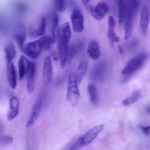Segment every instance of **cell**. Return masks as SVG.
Segmentation results:
<instances>
[{
	"label": "cell",
	"instance_id": "5",
	"mask_svg": "<svg viewBox=\"0 0 150 150\" xmlns=\"http://www.w3.org/2000/svg\"><path fill=\"white\" fill-rule=\"evenodd\" d=\"M81 3L89 10L91 16L97 21H100L103 19L109 10V6L108 3L103 1L98 2L95 6L90 4V1L89 0L82 1Z\"/></svg>",
	"mask_w": 150,
	"mask_h": 150
},
{
	"label": "cell",
	"instance_id": "30",
	"mask_svg": "<svg viewBox=\"0 0 150 150\" xmlns=\"http://www.w3.org/2000/svg\"><path fill=\"white\" fill-rule=\"evenodd\" d=\"M139 128H140V130H142V133H143L145 136H150V125H140L139 126Z\"/></svg>",
	"mask_w": 150,
	"mask_h": 150
},
{
	"label": "cell",
	"instance_id": "18",
	"mask_svg": "<svg viewBox=\"0 0 150 150\" xmlns=\"http://www.w3.org/2000/svg\"><path fill=\"white\" fill-rule=\"evenodd\" d=\"M6 75H7V83L10 89H15L17 86V73L16 67L13 62H7L6 66Z\"/></svg>",
	"mask_w": 150,
	"mask_h": 150
},
{
	"label": "cell",
	"instance_id": "22",
	"mask_svg": "<svg viewBox=\"0 0 150 150\" xmlns=\"http://www.w3.org/2000/svg\"><path fill=\"white\" fill-rule=\"evenodd\" d=\"M87 54L93 60H98L101 56L100 48L98 41L92 40L89 43L87 48Z\"/></svg>",
	"mask_w": 150,
	"mask_h": 150
},
{
	"label": "cell",
	"instance_id": "24",
	"mask_svg": "<svg viewBox=\"0 0 150 150\" xmlns=\"http://www.w3.org/2000/svg\"><path fill=\"white\" fill-rule=\"evenodd\" d=\"M4 55L7 62H13L16 55V49L14 43L13 42H10L6 45L4 48Z\"/></svg>",
	"mask_w": 150,
	"mask_h": 150
},
{
	"label": "cell",
	"instance_id": "23",
	"mask_svg": "<svg viewBox=\"0 0 150 150\" xmlns=\"http://www.w3.org/2000/svg\"><path fill=\"white\" fill-rule=\"evenodd\" d=\"M88 95H89L90 102L93 105H98L100 101L99 94H98V89L96 87V85L93 83H91L87 86Z\"/></svg>",
	"mask_w": 150,
	"mask_h": 150
},
{
	"label": "cell",
	"instance_id": "4",
	"mask_svg": "<svg viewBox=\"0 0 150 150\" xmlns=\"http://www.w3.org/2000/svg\"><path fill=\"white\" fill-rule=\"evenodd\" d=\"M79 81L75 73H70L68 77L67 89V100L73 106H76L80 100V91L79 88Z\"/></svg>",
	"mask_w": 150,
	"mask_h": 150
},
{
	"label": "cell",
	"instance_id": "16",
	"mask_svg": "<svg viewBox=\"0 0 150 150\" xmlns=\"http://www.w3.org/2000/svg\"><path fill=\"white\" fill-rule=\"evenodd\" d=\"M42 76L45 83L50 84L53 79V64L50 56H46L44 59L42 67Z\"/></svg>",
	"mask_w": 150,
	"mask_h": 150
},
{
	"label": "cell",
	"instance_id": "32",
	"mask_svg": "<svg viewBox=\"0 0 150 150\" xmlns=\"http://www.w3.org/2000/svg\"><path fill=\"white\" fill-rule=\"evenodd\" d=\"M145 111H146V112L147 113V114H150V105H147V106L145 108Z\"/></svg>",
	"mask_w": 150,
	"mask_h": 150
},
{
	"label": "cell",
	"instance_id": "13",
	"mask_svg": "<svg viewBox=\"0 0 150 150\" xmlns=\"http://www.w3.org/2000/svg\"><path fill=\"white\" fill-rule=\"evenodd\" d=\"M50 34L49 36L51 37V40L53 44L55 43L57 39V35H58L59 29V16L57 11H53L50 15Z\"/></svg>",
	"mask_w": 150,
	"mask_h": 150
},
{
	"label": "cell",
	"instance_id": "9",
	"mask_svg": "<svg viewBox=\"0 0 150 150\" xmlns=\"http://www.w3.org/2000/svg\"><path fill=\"white\" fill-rule=\"evenodd\" d=\"M136 12L130 6L129 3L127 4V13H126L125 18L124 21L125 25V38L128 40L132 35L133 32V18Z\"/></svg>",
	"mask_w": 150,
	"mask_h": 150
},
{
	"label": "cell",
	"instance_id": "27",
	"mask_svg": "<svg viewBox=\"0 0 150 150\" xmlns=\"http://www.w3.org/2000/svg\"><path fill=\"white\" fill-rule=\"evenodd\" d=\"M82 147H83V145L82 143L81 138V136H79L70 144V145L67 146V150H79Z\"/></svg>",
	"mask_w": 150,
	"mask_h": 150
},
{
	"label": "cell",
	"instance_id": "25",
	"mask_svg": "<svg viewBox=\"0 0 150 150\" xmlns=\"http://www.w3.org/2000/svg\"><path fill=\"white\" fill-rule=\"evenodd\" d=\"M141 96H142V92L140 90H136L133 92L130 96L127 97L125 98L122 102L124 106H130V105H133V104L136 103L139 99H140Z\"/></svg>",
	"mask_w": 150,
	"mask_h": 150
},
{
	"label": "cell",
	"instance_id": "29",
	"mask_svg": "<svg viewBox=\"0 0 150 150\" xmlns=\"http://www.w3.org/2000/svg\"><path fill=\"white\" fill-rule=\"evenodd\" d=\"M56 11L57 12H63L66 9V1H56L54 2Z\"/></svg>",
	"mask_w": 150,
	"mask_h": 150
},
{
	"label": "cell",
	"instance_id": "12",
	"mask_svg": "<svg viewBox=\"0 0 150 150\" xmlns=\"http://www.w3.org/2000/svg\"><path fill=\"white\" fill-rule=\"evenodd\" d=\"M20 111V103L17 97L12 96L9 100L8 111L7 114V121L11 122L18 116Z\"/></svg>",
	"mask_w": 150,
	"mask_h": 150
},
{
	"label": "cell",
	"instance_id": "2",
	"mask_svg": "<svg viewBox=\"0 0 150 150\" xmlns=\"http://www.w3.org/2000/svg\"><path fill=\"white\" fill-rule=\"evenodd\" d=\"M53 42L51 40V37L49 35H48V36L45 35L40 39L37 40L32 41V42L25 44L23 49H22V51L28 57L35 59L40 57L41 53L44 50L50 48Z\"/></svg>",
	"mask_w": 150,
	"mask_h": 150
},
{
	"label": "cell",
	"instance_id": "26",
	"mask_svg": "<svg viewBox=\"0 0 150 150\" xmlns=\"http://www.w3.org/2000/svg\"><path fill=\"white\" fill-rule=\"evenodd\" d=\"M119 8V22L120 23H124L125 18L127 13V3L124 1H118Z\"/></svg>",
	"mask_w": 150,
	"mask_h": 150
},
{
	"label": "cell",
	"instance_id": "3",
	"mask_svg": "<svg viewBox=\"0 0 150 150\" xmlns=\"http://www.w3.org/2000/svg\"><path fill=\"white\" fill-rule=\"evenodd\" d=\"M150 57V54L148 52H142L136 57H133L127 63L124 68L122 70V74L125 76H131L139 70H140L142 66L144 64Z\"/></svg>",
	"mask_w": 150,
	"mask_h": 150
},
{
	"label": "cell",
	"instance_id": "15",
	"mask_svg": "<svg viewBox=\"0 0 150 150\" xmlns=\"http://www.w3.org/2000/svg\"><path fill=\"white\" fill-rule=\"evenodd\" d=\"M150 22V10L148 7L144 6L142 7L141 11L140 21H139V26L140 30L144 36L147 35L148 29H149Z\"/></svg>",
	"mask_w": 150,
	"mask_h": 150
},
{
	"label": "cell",
	"instance_id": "19",
	"mask_svg": "<svg viewBox=\"0 0 150 150\" xmlns=\"http://www.w3.org/2000/svg\"><path fill=\"white\" fill-rule=\"evenodd\" d=\"M116 21L114 16H110L108 19V39L109 41L110 45L114 47V43L120 42V38L117 35L115 32Z\"/></svg>",
	"mask_w": 150,
	"mask_h": 150
},
{
	"label": "cell",
	"instance_id": "28",
	"mask_svg": "<svg viewBox=\"0 0 150 150\" xmlns=\"http://www.w3.org/2000/svg\"><path fill=\"white\" fill-rule=\"evenodd\" d=\"M13 136H9V135H4V136H1V144L2 146H7L13 143Z\"/></svg>",
	"mask_w": 150,
	"mask_h": 150
},
{
	"label": "cell",
	"instance_id": "21",
	"mask_svg": "<svg viewBox=\"0 0 150 150\" xmlns=\"http://www.w3.org/2000/svg\"><path fill=\"white\" fill-rule=\"evenodd\" d=\"M30 61L25 56L21 55L19 57L18 67V76L20 80H23V78L26 76L29 67Z\"/></svg>",
	"mask_w": 150,
	"mask_h": 150
},
{
	"label": "cell",
	"instance_id": "11",
	"mask_svg": "<svg viewBox=\"0 0 150 150\" xmlns=\"http://www.w3.org/2000/svg\"><path fill=\"white\" fill-rule=\"evenodd\" d=\"M103 125H99L92 127L89 131L86 132L85 134H83V136H81L83 146H87V145L92 144L97 139V137L100 134L101 132L103 130Z\"/></svg>",
	"mask_w": 150,
	"mask_h": 150
},
{
	"label": "cell",
	"instance_id": "10",
	"mask_svg": "<svg viewBox=\"0 0 150 150\" xmlns=\"http://www.w3.org/2000/svg\"><path fill=\"white\" fill-rule=\"evenodd\" d=\"M107 70H108V66H107L106 62H100L98 63L91 71V79L95 82L102 81L105 78Z\"/></svg>",
	"mask_w": 150,
	"mask_h": 150
},
{
	"label": "cell",
	"instance_id": "7",
	"mask_svg": "<svg viewBox=\"0 0 150 150\" xmlns=\"http://www.w3.org/2000/svg\"><path fill=\"white\" fill-rule=\"evenodd\" d=\"M71 26L73 30L76 33H81L84 29V18L81 10L78 7H75L70 16Z\"/></svg>",
	"mask_w": 150,
	"mask_h": 150
},
{
	"label": "cell",
	"instance_id": "14",
	"mask_svg": "<svg viewBox=\"0 0 150 150\" xmlns=\"http://www.w3.org/2000/svg\"><path fill=\"white\" fill-rule=\"evenodd\" d=\"M26 35H27V31H26V26L23 24L17 25L13 32V38L18 46L21 51L25 45L24 42L26 41Z\"/></svg>",
	"mask_w": 150,
	"mask_h": 150
},
{
	"label": "cell",
	"instance_id": "6",
	"mask_svg": "<svg viewBox=\"0 0 150 150\" xmlns=\"http://www.w3.org/2000/svg\"><path fill=\"white\" fill-rule=\"evenodd\" d=\"M47 21L45 16H42L40 17L36 21L30 25L28 29V33L31 38H42L45 36L46 31Z\"/></svg>",
	"mask_w": 150,
	"mask_h": 150
},
{
	"label": "cell",
	"instance_id": "17",
	"mask_svg": "<svg viewBox=\"0 0 150 150\" xmlns=\"http://www.w3.org/2000/svg\"><path fill=\"white\" fill-rule=\"evenodd\" d=\"M37 65L34 62L30 61L29 70L26 74V89L29 94H32L35 89V78L36 74Z\"/></svg>",
	"mask_w": 150,
	"mask_h": 150
},
{
	"label": "cell",
	"instance_id": "8",
	"mask_svg": "<svg viewBox=\"0 0 150 150\" xmlns=\"http://www.w3.org/2000/svg\"><path fill=\"white\" fill-rule=\"evenodd\" d=\"M43 99V95H40V96L39 97V98L37 100L35 105L32 107V112H31L30 115H29V119H28L27 122H26V128H29V127H32L33 125H35V123L36 122L37 120L39 118L40 115L41 111H42V107L44 100Z\"/></svg>",
	"mask_w": 150,
	"mask_h": 150
},
{
	"label": "cell",
	"instance_id": "20",
	"mask_svg": "<svg viewBox=\"0 0 150 150\" xmlns=\"http://www.w3.org/2000/svg\"><path fill=\"white\" fill-rule=\"evenodd\" d=\"M88 67H89V61L86 57H83L80 60L79 66L76 69V76L79 83H81L82 81L84 79L85 76H86V73L88 71Z\"/></svg>",
	"mask_w": 150,
	"mask_h": 150
},
{
	"label": "cell",
	"instance_id": "31",
	"mask_svg": "<svg viewBox=\"0 0 150 150\" xmlns=\"http://www.w3.org/2000/svg\"><path fill=\"white\" fill-rule=\"evenodd\" d=\"M16 7H17V10L19 13H23V12L26 11V7L25 6V4H22V3L18 4V6H16Z\"/></svg>",
	"mask_w": 150,
	"mask_h": 150
},
{
	"label": "cell",
	"instance_id": "1",
	"mask_svg": "<svg viewBox=\"0 0 150 150\" xmlns=\"http://www.w3.org/2000/svg\"><path fill=\"white\" fill-rule=\"evenodd\" d=\"M72 31L70 24L68 22L63 23L59 29L57 35V53L59 59L60 66L64 68L69 59L70 40L71 38Z\"/></svg>",
	"mask_w": 150,
	"mask_h": 150
}]
</instances>
